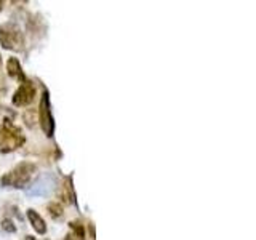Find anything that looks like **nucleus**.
Segmentation results:
<instances>
[{"label":"nucleus","instance_id":"2","mask_svg":"<svg viewBox=\"0 0 256 240\" xmlns=\"http://www.w3.org/2000/svg\"><path fill=\"white\" fill-rule=\"evenodd\" d=\"M0 45L6 50L21 52L24 45V37L21 29L13 22H5L0 26Z\"/></svg>","mask_w":256,"mask_h":240},{"label":"nucleus","instance_id":"1","mask_svg":"<svg viewBox=\"0 0 256 240\" xmlns=\"http://www.w3.org/2000/svg\"><path fill=\"white\" fill-rule=\"evenodd\" d=\"M37 166L30 162H21L16 165L10 173H6L2 178V184L5 188H14V189H22L26 188L32 174L36 173Z\"/></svg>","mask_w":256,"mask_h":240},{"label":"nucleus","instance_id":"4","mask_svg":"<svg viewBox=\"0 0 256 240\" xmlns=\"http://www.w3.org/2000/svg\"><path fill=\"white\" fill-rule=\"evenodd\" d=\"M24 142V138L21 136L20 130H16L14 126H12L10 124L4 125V130L0 132V148L4 150H13L16 148H20Z\"/></svg>","mask_w":256,"mask_h":240},{"label":"nucleus","instance_id":"12","mask_svg":"<svg viewBox=\"0 0 256 240\" xmlns=\"http://www.w3.org/2000/svg\"><path fill=\"white\" fill-rule=\"evenodd\" d=\"M2 229L6 230V232H14V230H16V228H14V224H13L12 220H4V222H2Z\"/></svg>","mask_w":256,"mask_h":240},{"label":"nucleus","instance_id":"10","mask_svg":"<svg viewBox=\"0 0 256 240\" xmlns=\"http://www.w3.org/2000/svg\"><path fill=\"white\" fill-rule=\"evenodd\" d=\"M24 120H26L29 126H34V124L38 122V112L36 109L26 110V114H24Z\"/></svg>","mask_w":256,"mask_h":240},{"label":"nucleus","instance_id":"15","mask_svg":"<svg viewBox=\"0 0 256 240\" xmlns=\"http://www.w3.org/2000/svg\"><path fill=\"white\" fill-rule=\"evenodd\" d=\"M0 12H2V2H0Z\"/></svg>","mask_w":256,"mask_h":240},{"label":"nucleus","instance_id":"5","mask_svg":"<svg viewBox=\"0 0 256 240\" xmlns=\"http://www.w3.org/2000/svg\"><path fill=\"white\" fill-rule=\"evenodd\" d=\"M36 100V86L29 80L22 82V85L14 92L13 94V104L14 106H28Z\"/></svg>","mask_w":256,"mask_h":240},{"label":"nucleus","instance_id":"8","mask_svg":"<svg viewBox=\"0 0 256 240\" xmlns=\"http://www.w3.org/2000/svg\"><path fill=\"white\" fill-rule=\"evenodd\" d=\"M28 218H29V222L32 224V228L36 229V232H38V234H45L46 232V224L44 221V218L40 216L36 210H32V208H29V210L26 212Z\"/></svg>","mask_w":256,"mask_h":240},{"label":"nucleus","instance_id":"11","mask_svg":"<svg viewBox=\"0 0 256 240\" xmlns=\"http://www.w3.org/2000/svg\"><path fill=\"white\" fill-rule=\"evenodd\" d=\"M48 213H50L52 218H60V216L62 214V206L60 204H56V202H52V204H48Z\"/></svg>","mask_w":256,"mask_h":240},{"label":"nucleus","instance_id":"14","mask_svg":"<svg viewBox=\"0 0 256 240\" xmlns=\"http://www.w3.org/2000/svg\"><path fill=\"white\" fill-rule=\"evenodd\" d=\"M0 66H2V56H0Z\"/></svg>","mask_w":256,"mask_h":240},{"label":"nucleus","instance_id":"6","mask_svg":"<svg viewBox=\"0 0 256 240\" xmlns=\"http://www.w3.org/2000/svg\"><path fill=\"white\" fill-rule=\"evenodd\" d=\"M53 182H54V178L52 174H44L26 190V194L28 196H46L52 192Z\"/></svg>","mask_w":256,"mask_h":240},{"label":"nucleus","instance_id":"9","mask_svg":"<svg viewBox=\"0 0 256 240\" xmlns=\"http://www.w3.org/2000/svg\"><path fill=\"white\" fill-rule=\"evenodd\" d=\"M84 238H85L84 228L78 222H70V232L66 237V240H84Z\"/></svg>","mask_w":256,"mask_h":240},{"label":"nucleus","instance_id":"3","mask_svg":"<svg viewBox=\"0 0 256 240\" xmlns=\"http://www.w3.org/2000/svg\"><path fill=\"white\" fill-rule=\"evenodd\" d=\"M38 122L42 126L44 133L52 138L54 133V122H53V116H52V106H50V98H48V92L45 90L42 94V101H40V108H38Z\"/></svg>","mask_w":256,"mask_h":240},{"label":"nucleus","instance_id":"7","mask_svg":"<svg viewBox=\"0 0 256 240\" xmlns=\"http://www.w3.org/2000/svg\"><path fill=\"white\" fill-rule=\"evenodd\" d=\"M6 70H8V76H10L12 78H16V80H21V82H26V76H24L22 72V68L20 61L16 58H10L6 62Z\"/></svg>","mask_w":256,"mask_h":240},{"label":"nucleus","instance_id":"13","mask_svg":"<svg viewBox=\"0 0 256 240\" xmlns=\"http://www.w3.org/2000/svg\"><path fill=\"white\" fill-rule=\"evenodd\" d=\"M24 240H37V238L32 237V236H26V237H24Z\"/></svg>","mask_w":256,"mask_h":240}]
</instances>
